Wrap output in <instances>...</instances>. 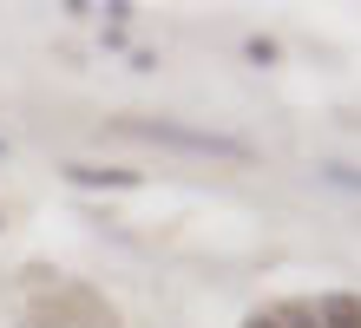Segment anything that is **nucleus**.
<instances>
[{
	"label": "nucleus",
	"instance_id": "1",
	"mask_svg": "<svg viewBox=\"0 0 361 328\" xmlns=\"http://www.w3.org/2000/svg\"><path fill=\"white\" fill-rule=\"evenodd\" d=\"M125 131L158 138V145H178V151H204V158H250L243 138H224V131H190V125H171V119H125Z\"/></svg>",
	"mask_w": 361,
	"mask_h": 328
},
{
	"label": "nucleus",
	"instance_id": "2",
	"mask_svg": "<svg viewBox=\"0 0 361 328\" xmlns=\"http://www.w3.org/2000/svg\"><path fill=\"white\" fill-rule=\"evenodd\" d=\"M66 178L79 190H132L138 171H118V164H66Z\"/></svg>",
	"mask_w": 361,
	"mask_h": 328
},
{
	"label": "nucleus",
	"instance_id": "3",
	"mask_svg": "<svg viewBox=\"0 0 361 328\" xmlns=\"http://www.w3.org/2000/svg\"><path fill=\"white\" fill-rule=\"evenodd\" d=\"M315 322H322V328H361V296L329 289L322 302H315Z\"/></svg>",
	"mask_w": 361,
	"mask_h": 328
},
{
	"label": "nucleus",
	"instance_id": "4",
	"mask_svg": "<svg viewBox=\"0 0 361 328\" xmlns=\"http://www.w3.org/2000/svg\"><path fill=\"white\" fill-rule=\"evenodd\" d=\"M276 315V328H322L315 322V302H283V309H269Z\"/></svg>",
	"mask_w": 361,
	"mask_h": 328
},
{
	"label": "nucleus",
	"instance_id": "5",
	"mask_svg": "<svg viewBox=\"0 0 361 328\" xmlns=\"http://www.w3.org/2000/svg\"><path fill=\"white\" fill-rule=\"evenodd\" d=\"M243 53H250V66H276V59H283V53H276V40H250Z\"/></svg>",
	"mask_w": 361,
	"mask_h": 328
},
{
	"label": "nucleus",
	"instance_id": "6",
	"mask_svg": "<svg viewBox=\"0 0 361 328\" xmlns=\"http://www.w3.org/2000/svg\"><path fill=\"white\" fill-rule=\"evenodd\" d=\"M243 328H276V315H250V322H243Z\"/></svg>",
	"mask_w": 361,
	"mask_h": 328
}]
</instances>
